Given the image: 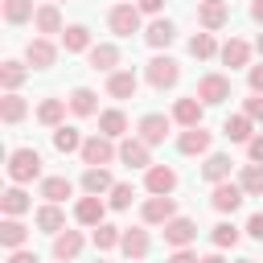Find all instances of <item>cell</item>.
Here are the masks:
<instances>
[{"label": "cell", "instance_id": "36", "mask_svg": "<svg viewBox=\"0 0 263 263\" xmlns=\"http://www.w3.org/2000/svg\"><path fill=\"white\" fill-rule=\"evenodd\" d=\"M33 16H37L33 0H4V21H8V25H25V21H33Z\"/></svg>", "mask_w": 263, "mask_h": 263}, {"label": "cell", "instance_id": "2", "mask_svg": "<svg viewBox=\"0 0 263 263\" xmlns=\"http://www.w3.org/2000/svg\"><path fill=\"white\" fill-rule=\"evenodd\" d=\"M144 78H148V86H152V90H168V86H177V78H181V66H177L173 58L156 53V58L144 66Z\"/></svg>", "mask_w": 263, "mask_h": 263}, {"label": "cell", "instance_id": "34", "mask_svg": "<svg viewBox=\"0 0 263 263\" xmlns=\"http://www.w3.org/2000/svg\"><path fill=\"white\" fill-rule=\"evenodd\" d=\"M95 99H99V95H95L90 86H78V90H70V111H74V115H95V111H99Z\"/></svg>", "mask_w": 263, "mask_h": 263}, {"label": "cell", "instance_id": "51", "mask_svg": "<svg viewBox=\"0 0 263 263\" xmlns=\"http://www.w3.org/2000/svg\"><path fill=\"white\" fill-rule=\"evenodd\" d=\"M251 16H255V21L263 25V0H251Z\"/></svg>", "mask_w": 263, "mask_h": 263}, {"label": "cell", "instance_id": "27", "mask_svg": "<svg viewBox=\"0 0 263 263\" xmlns=\"http://www.w3.org/2000/svg\"><path fill=\"white\" fill-rule=\"evenodd\" d=\"M25 238H29L25 222H16V218H4V222H0V242H4L8 251H21V247H25Z\"/></svg>", "mask_w": 263, "mask_h": 263}, {"label": "cell", "instance_id": "24", "mask_svg": "<svg viewBox=\"0 0 263 263\" xmlns=\"http://www.w3.org/2000/svg\"><path fill=\"white\" fill-rule=\"evenodd\" d=\"M82 189H86L90 197H103V193L115 189V181H111L107 168H86V173H82Z\"/></svg>", "mask_w": 263, "mask_h": 263}, {"label": "cell", "instance_id": "53", "mask_svg": "<svg viewBox=\"0 0 263 263\" xmlns=\"http://www.w3.org/2000/svg\"><path fill=\"white\" fill-rule=\"evenodd\" d=\"M255 49H259V53H263V33H259V41H255Z\"/></svg>", "mask_w": 263, "mask_h": 263}, {"label": "cell", "instance_id": "8", "mask_svg": "<svg viewBox=\"0 0 263 263\" xmlns=\"http://www.w3.org/2000/svg\"><path fill=\"white\" fill-rule=\"evenodd\" d=\"M197 21H201V29H205V33L222 29V25L230 21V8H226V0H201V4H197Z\"/></svg>", "mask_w": 263, "mask_h": 263}, {"label": "cell", "instance_id": "16", "mask_svg": "<svg viewBox=\"0 0 263 263\" xmlns=\"http://www.w3.org/2000/svg\"><path fill=\"white\" fill-rule=\"evenodd\" d=\"M86 58H90V70H103V74H115V66H119V49H115L111 41L90 45V49H86Z\"/></svg>", "mask_w": 263, "mask_h": 263}, {"label": "cell", "instance_id": "15", "mask_svg": "<svg viewBox=\"0 0 263 263\" xmlns=\"http://www.w3.org/2000/svg\"><path fill=\"white\" fill-rule=\"evenodd\" d=\"M119 160L127 168H152V156H148V144L136 136V140H123L119 144Z\"/></svg>", "mask_w": 263, "mask_h": 263}, {"label": "cell", "instance_id": "29", "mask_svg": "<svg viewBox=\"0 0 263 263\" xmlns=\"http://www.w3.org/2000/svg\"><path fill=\"white\" fill-rule=\"evenodd\" d=\"M222 62H226L230 70L247 66V62H251V45H247V41H238V37H230V41L222 45Z\"/></svg>", "mask_w": 263, "mask_h": 263}, {"label": "cell", "instance_id": "43", "mask_svg": "<svg viewBox=\"0 0 263 263\" xmlns=\"http://www.w3.org/2000/svg\"><path fill=\"white\" fill-rule=\"evenodd\" d=\"M132 197H136V193H132V185H127V181H115V189H111V201H107V205H111V210H127V205H132Z\"/></svg>", "mask_w": 263, "mask_h": 263}, {"label": "cell", "instance_id": "3", "mask_svg": "<svg viewBox=\"0 0 263 263\" xmlns=\"http://www.w3.org/2000/svg\"><path fill=\"white\" fill-rule=\"evenodd\" d=\"M115 156H119V148H115L107 136H90V140L82 144V160H86V168H107Z\"/></svg>", "mask_w": 263, "mask_h": 263}, {"label": "cell", "instance_id": "56", "mask_svg": "<svg viewBox=\"0 0 263 263\" xmlns=\"http://www.w3.org/2000/svg\"><path fill=\"white\" fill-rule=\"evenodd\" d=\"M53 4H58V0H53Z\"/></svg>", "mask_w": 263, "mask_h": 263}, {"label": "cell", "instance_id": "13", "mask_svg": "<svg viewBox=\"0 0 263 263\" xmlns=\"http://www.w3.org/2000/svg\"><path fill=\"white\" fill-rule=\"evenodd\" d=\"M168 127H173V123H168L164 115H156V111H152V115H144V119L136 123V132H140V140H144L148 148H152V144H164Z\"/></svg>", "mask_w": 263, "mask_h": 263}, {"label": "cell", "instance_id": "49", "mask_svg": "<svg viewBox=\"0 0 263 263\" xmlns=\"http://www.w3.org/2000/svg\"><path fill=\"white\" fill-rule=\"evenodd\" d=\"M8 263H41V259H37L33 251H25V247H21V251H12V255H8Z\"/></svg>", "mask_w": 263, "mask_h": 263}, {"label": "cell", "instance_id": "30", "mask_svg": "<svg viewBox=\"0 0 263 263\" xmlns=\"http://www.w3.org/2000/svg\"><path fill=\"white\" fill-rule=\"evenodd\" d=\"M251 123H255V119H247V115H230V119L222 123V136L234 140V144H251Z\"/></svg>", "mask_w": 263, "mask_h": 263}, {"label": "cell", "instance_id": "21", "mask_svg": "<svg viewBox=\"0 0 263 263\" xmlns=\"http://www.w3.org/2000/svg\"><path fill=\"white\" fill-rule=\"evenodd\" d=\"M78 251H82V234H78V230H62V234H53V259L70 263V259H78Z\"/></svg>", "mask_w": 263, "mask_h": 263}, {"label": "cell", "instance_id": "6", "mask_svg": "<svg viewBox=\"0 0 263 263\" xmlns=\"http://www.w3.org/2000/svg\"><path fill=\"white\" fill-rule=\"evenodd\" d=\"M140 218H144L148 226H164V222L177 218V201H173V197H148V201L140 205Z\"/></svg>", "mask_w": 263, "mask_h": 263}, {"label": "cell", "instance_id": "52", "mask_svg": "<svg viewBox=\"0 0 263 263\" xmlns=\"http://www.w3.org/2000/svg\"><path fill=\"white\" fill-rule=\"evenodd\" d=\"M201 263H226V259H222V255H218V251H214V255H205V259H201Z\"/></svg>", "mask_w": 263, "mask_h": 263}, {"label": "cell", "instance_id": "1", "mask_svg": "<svg viewBox=\"0 0 263 263\" xmlns=\"http://www.w3.org/2000/svg\"><path fill=\"white\" fill-rule=\"evenodd\" d=\"M8 177H12L16 185L37 181V177H41V152H37V148H12V152H8Z\"/></svg>", "mask_w": 263, "mask_h": 263}, {"label": "cell", "instance_id": "18", "mask_svg": "<svg viewBox=\"0 0 263 263\" xmlns=\"http://www.w3.org/2000/svg\"><path fill=\"white\" fill-rule=\"evenodd\" d=\"M103 214H107V205H103V197H78V205H74V218H78V226H99L103 222Z\"/></svg>", "mask_w": 263, "mask_h": 263}, {"label": "cell", "instance_id": "11", "mask_svg": "<svg viewBox=\"0 0 263 263\" xmlns=\"http://www.w3.org/2000/svg\"><path fill=\"white\" fill-rule=\"evenodd\" d=\"M144 185H148V193H152V197H168V193L177 189V173H173L168 164H152V168H148V177H144Z\"/></svg>", "mask_w": 263, "mask_h": 263}, {"label": "cell", "instance_id": "38", "mask_svg": "<svg viewBox=\"0 0 263 263\" xmlns=\"http://www.w3.org/2000/svg\"><path fill=\"white\" fill-rule=\"evenodd\" d=\"M25 111H29V107H25L21 95H4V99H0V119H4V123H21Z\"/></svg>", "mask_w": 263, "mask_h": 263}, {"label": "cell", "instance_id": "47", "mask_svg": "<svg viewBox=\"0 0 263 263\" xmlns=\"http://www.w3.org/2000/svg\"><path fill=\"white\" fill-rule=\"evenodd\" d=\"M247 82H251V95H263V66H251Z\"/></svg>", "mask_w": 263, "mask_h": 263}, {"label": "cell", "instance_id": "31", "mask_svg": "<svg viewBox=\"0 0 263 263\" xmlns=\"http://www.w3.org/2000/svg\"><path fill=\"white\" fill-rule=\"evenodd\" d=\"M70 193H74V185H70L66 177H45V181H41V197L53 201V205H62Z\"/></svg>", "mask_w": 263, "mask_h": 263}, {"label": "cell", "instance_id": "42", "mask_svg": "<svg viewBox=\"0 0 263 263\" xmlns=\"http://www.w3.org/2000/svg\"><path fill=\"white\" fill-rule=\"evenodd\" d=\"M189 53H193V58H201V62H205V58H214V53H218L214 33H197V37H189Z\"/></svg>", "mask_w": 263, "mask_h": 263}, {"label": "cell", "instance_id": "4", "mask_svg": "<svg viewBox=\"0 0 263 263\" xmlns=\"http://www.w3.org/2000/svg\"><path fill=\"white\" fill-rule=\"evenodd\" d=\"M107 25H111L115 37H132V33H140V8L136 4H115L107 12Z\"/></svg>", "mask_w": 263, "mask_h": 263}, {"label": "cell", "instance_id": "54", "mask_svg": "<svg viewBox=\"0 0 263 263\" xmlns=\"http://www.w3.org/2000/svg\"><path fill=\"white\" fill-rule=\"evenodd\" d=\"M238 263H255V259H238Z\"/></svg>", "mask_w": 263, "mask_h": 263}, {"label": "cell", "instance_id": "9", "mask_svg": "<svg viewBox=\"0 0 263 263\" xmlns=\"http://www.w3.org/2000/svg\"><path fill=\"white\" fill-rule=\"evenodd\" d=\"M53 58H58V49H53V41H49V37H33V41L25 45V62H29L33 70H49V66H53Z\"/></svg>", "mask_w": 263, "mask_h": 263}, {"label": "cell", "instance_id": "10", "mask_svg": "<svg viewBox=\"0 0 263 263\" xmlns=\"http://www.w3.org/2000/svg\"><path fill=\"white\" fill-rule=\"evenodd\" d=\"M210 144H214V136H210L205 127H185V132L177 136V148H181L185 156H205Z\"/></svg>", "mask_w": 263, "mask_h": 263}, {"label": "cell", "instance_id": "41", "mask_svg": "<svg viewBox=\"0 0 263 263\" xmlns=\"http://www.w3.org/2000/svg\"><path fill=\"white\" fill-rule=\"evenodd\" d=\"M210 238H214V247H218V251H226V247H234L242 234H238V226H234V222H218Z\"/></svg>", "mask_w": 263, "mask_h": 263}, {"label": "cell", "instance_id": "19", "mask_svg": "<svg viewBox=\"0 0 263 263\" xmlns=\"http://www.w3.org/2000/svg\"><path fill=\"white\" fill-rule=\"evenodd\" d=\"M33 222H37V230H45V234H62V230H66V214H62V205H53V201H45V205L33 214Z\"/></svg>", "mask_w": 263, "mask_h": 263}, {"label": "cell", "instance_id": "37", "mask_svg": "<svg viewBox=\"0 0 263 263\" xmlns=\"http://www.w3.org/2000/svg\"><path fill=\"white\" fill-rule=\"evenodd\" d=\"M238 185H242L247 197H263V164H247L238 173Z\"/></svg>", "mask_w": 263, "mask_h": 263}, {"label": "cell", "instance_id": "17", "mask_svg": "<svg viewBox=\"0 0 263 263\" xmlns=\"http://www.w3.org/2000/svg\"><path fill=\"white\" fill-rule=\"evenodd\" d=\"M136 86H140V78H136L132 70L107 74V95H111V99H136Z\"/></svg>", "mask_w": 263, "mask_h": 263}, {"label": "cell", "instance_id": "22", "mask_svg": "<svg viewBox=\"0 0 263 263\" xmlns=\"http://www.w3.org/2000/svg\"><path fill=\"white\" fill-rule=\"evenodd\" d=\"M173 37H177V25H173V21H164V16H160V21H152V25L144 29V41H148L152 49H164V45H173Z\"/></svg>", "mask_w": 263, "mask_h": 263}, {"label": "cell", "instance_id": "12", "mask_svg": "<svg viewBox=\"0 0 263 263\" xmlns=\"http://www.w3.org/2000/svg\"><path fill=\"white\" fill-rule=\"evenodd\" d=\"M193 238H197V222H193V218H173V222H164V242H168V247L181 251V247H189Z\"/></svg>", "mask_w": 263, "mask_h": 263}, {"label": "cell", "instance_id": "50", "mask_svg": "<svg viewBox=\"0 0 263 263\" xmlns=\"http://www.w3.org/2000/svg\"><path fill=\"white\" fill-rule=\"evenodd\" d=\"M136 8H140V12H160V8H164V0H140Z\"/></svg>", "mask_w": 263, "mask_h": 263}, {"label": "cell", "instance_id": "48", "mask_svg": "<svg viewBox=\"0 0 263 263\" xmlns=\"http://www.w3.org/2000/svg\"><path fill=\"white\" fill-rule=\"evenodd\" d=\"M164 263H201V259H197V255H193L189 247H181V251H173V255H168Z\"/></svg>", "mask_w": 263, "mask_h": 263}, {"label": "cell", "instance_id": "45", "mask_svg": "<svg viewBox=\"0 0 263 263\" xmlns=\"http://www.w3.org/2000/svg\"><path fill=\"white\" fill-rule=\"evenodd\" d=\"M247 156H251V164H263V136H251V144H247Z\"/></svg>", "mask_w": 263, "mask_h": 263}, {"label": "cell", "instance_id": "44", "mask_svg": "<svg viewBox=\"0 0 263 263\" xmlns=\"http://www.w3.org/2000/svg\"><path fill=\"white\" fill-rule=\"evenodd\" d=\"M242 115H247V119H259V123H263V95H251V99L242 103Z\"/></svg>", "mask_w": 263, "mask_h": 263}, {"label": "cell", "instance_id": "55", "mask_svg": "<svg viewBox=\"0 0 263 263\" xmlns=\"http://www.w3.org/2000/svg\"><path fill=\"white\" fill-rule=\"evenodd\" d=\"M95 263H103V259H95Z\"/></svg>", "mask_w": 263, "mask_h": 263}, {"label": "cell", "instance_id": "26", "mask_svg": "<svg viewBox=\"0 0 263 263\" xmlns=\"http://www.w3.org/2000/svg\"><path fill=\"white\" fill-rule=\"evenodd\" d=\"M123 132H127V115H123L119 107H111V111H103V115H99V136L115 140V136H123Z\"/></svg>", "mask_w": 263, "mask_h": 263}, {"label": "cell", "instance_id": "39", "mask_svg": "<svg viewBox=\"0 0 263 263\" xmlns=\"http://www.w3.org/2000/svg\"><path fill=\"white\" fill-rule=\"evenodd\" d=\"M62 115H66V103H62V99H45V103L37 107V119H41L45 127H62Z\"/></svg>", "mask_w": 263, "mask_h": 263}, {"label": "cell", "instance_id": "23", "mask_svg": "<svg viewBox=\"0 0 263 263\" xmlns=\"http://www.w3.org/2000/svg\"><path fill=\"white\" fill-rule=\"evenodd\" d=\"M201 177H205V181H214V185L230 181V156H222V152H210V156H205V164H201Z\"/></svg>", "mask_w": 263, "mask_h": 263}, {"label": "cell", "instance_id": "7", "mask_svg": "<svg viewBox=\"0 0 263 263\" xmlns=\"http://www.w3.org/2000/svg\"><path fill=\"white\" fill-rule=\"evenodd\" d=\"M242 185H230V181H222V185H214V193H210V205L218 210V214H234L238 205H242Z\"/></svg>", "mask_w": 263, "mask_h": 263}, {"label": "cell", "instance_id": "33", "mask_svg": "<svg viewBox=\"0 0 263 263\" xmlns=\"http://www.w3.org/2000/svg\"><path fill=\"white\" fill-rule=\"evenodd\" d=\"M29 78V70L21 66V62H4L0 66V86H4V95H16V86Z\"/></svg>", "mask_w": 263, "mask_h": 263}, {"label": "cell", "instance_id": "28", "mask_svg": "<svg viewBox=\"0 0 263 263\" xmlns=\"http://www.w3.org/2000/svg\"><path fill=\"white\" fill-rule=\"evenodd\" d=\"M62 45H66V53H82V49H90V29H86V25H66Z\"/></svg>", "mask_w": 263, "mask_h": 263}, {"label": "cell", "instance_id": "35", "mask_svg": "<svg viewBox=\"0 0 263 263\" xmlns=\"http://www.w3.org/2000/svg\"><path fill=\"white\" fill-rule=\"evenodd\" d=\"M82 144H86V140L78 136V127H66V123L53 127V148H58V152H82Z\"/></svg>", "mask_w": 263, "mask_h": 263}, {"label": "cell", "instance_id": "32", "mask_svg": "<svg viewBox=\"0 0 263 263\" xmlns=\"http://www.w3.org/2000/svg\"><path fill=\"white\" fill-rule=\"evenodd\" d=\"M33 201H29V193L21 189V185H12V189H4V197H0V210L8 214V218H16V214H25Z\"/></svg>", "mask_w": 263, "mask_h": 263}, {"label": "cell", "instance_id": "46", "mask_svg": "<svg viewBox=\"0 0 263 263\" xmlns=\"http://www.w3.org/2000/svg\"><path fill=\"white\" fill-rule=\"evenodd\" d=\"M247 234L263 242V214H251V218H247Z\"/></svg>", "mask_w": 263, "mask_h": 263}, {"label": "cell", "instance_id": "5", "mask_svg": "<svg viewBox=\"0 0 263 263\" xmlns=\"http://www.w3.org/2000/svg\"><path fill=\"white\" fill-rule=\"evenodd\" d=\"M197 99H201L205 107L226 103V99H230V78H226V74H205V78L197 82Z\"/></svg>", "mask_w": 263, "mask_h": 263}, {"label": "cell", "instance_id": "20", "mask_svg": "<svg viewBox=\"0 0 263 263\" xmlns=\"http://www.w3.org/2000/svg\"><path fill=\"white\" fill-rule=\"evenodd\" d=\"M119 251H123L127 259H144V255H148V230H144V226H127Z\"/></svg>", "mask_w": 263, "mask_h": 263}, {"label": "cell", "instance_id": "40", "mask_svg": "<svg viewBox=\"0 0 263 263\" xmlns=\"http://www.w3.org/2000/svg\"><path fill=\"white\" fill-rule=\"evenodd\" d=\"M123 242V230L119 226H111V222H99L95 226V247L99 251H111V247H119Z\"/></svg>", "mask_w": 263, "mask_h": 263}, {"label": "cell", "instance_id": "25", "mask_svg": "<svg viewBox=\"0 0 263 263\" xmlns=\"http://www.w3.org/2000/svg\"><path fill=\"white\" fill-rule=\"evenodd\" d=\"M33 25H37V33H66L62 29V12H58V4H41L37 8V16H33Z\"/></svg>", "mask_w": 263, "mask_h": 263}, {"label": "cell", "instance_id": "14", "mask_svg": "<svg viewBox=\"0 0 263 263\" xmlns=\"http://www.w3.org/2000/svg\"><path fill=\"white\" fill-rule=\"evenodd\" d=\"M201 111H205V103H201L197 95H189V99H177L173 119H177L181 127H201Z\"/></svg>", "mask_w": 263, "mask_h": 263}]
</instances>
